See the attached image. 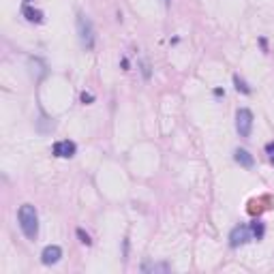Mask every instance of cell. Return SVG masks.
Masks as SVG:
<instances>
[{
  "instance_id": "obj_1",
  "label": "cell",
  "mask_w": 274,
  "mask_h": 274,
  "mask_svg": "<svg viewBox=\"0 0 274 274\" xmlns=\"http://www.w3.org/2000/svg\"><path fill=\"white\" fill-rule=\"evenodd\" d=\"M17 221H19V227H22L24 236L28 238V240H37V236H39V214H37V210H34L32 204L19 206Z\"/></svg>"
},
{
  "instance_id": "obj_2",
  "label": "cell",
  "mask_w": 274,
  "mask_h": 274,
  "mask_svg": "<svg viewBox=\"0 0 274 274\" xmlns=\"http://www.w3.org/2000/svg\"><path fill=\"white\" fill-rule=\"evenodd\" d=\"M77 32H80V41H81V48L84 49H95L97 45V34H95V26H92L90 17L84 13L77 15Z\"/></svg>"
},
{
  "instance_id": "obj_3",
  "label": "cell",
  "mask_w": 274,
  "mask_h": 274,
  "mask_svg": "<svg viewBox=\"0 0 274 274\" xmlns=\"http://www.w3.org/2000/svg\"><path fill=\"white\" fill-rule=\"evenodd\" d=\"M236 131L240 137H251V131H253V113L251 110H246V107H242V110H238L236 113Z\"/></svg>"
},
{
  "instance_id": "obj_4",
  "label": "cell",
  "mask_w": 274,
  "mask_h": 274,
  "mask_svg": "<svg viewBox=\"0 0 274 274\" xmlns=\"http://www.w3.org/2000/svg\"><path fill=\"white\" fill-rule=\"evenodd\" d=\"M251 240H255V238H253V231H251V225H236L229 234V244L234 246V249L246 244V242H251Z\"/></svg>"
},
{
  "instance_id": "obj_5",
  "label": "cell",
  "mask_w": 274,
  "mask_h": 274,
  "mask_svg": "<svg viewBox=\"0 0 274 274\" xmlns=\"http://www.w3.org/2000/svg\"><path fill=\"white\" fill-rule=\"evenodd\" d=\"M75 152H77V146L71 139H63V142H56L51 146V154L58 159H71V157H75Z\"/></svg>"
},
{
  "instance_id": "obj_6",
  "label": "cell",
  "mask_w": 274,
  "mask_h": 274,
  "mask_svg": "<svg viewBox=\"0 0 274 274\" xmlns=\"http://www.w3.org/2000/svg\"><path fill=\"white\" fill-rule=\"evenodd\" d=\"M63 259V249H60L58 244H48L41 253V261L45 263V266H54V263H58Z\"/></svg>"
},
{
  "instance_id": "obj_7",
  "label": "cell",
  "mask_w": 274,
  "mask_h": 274,
  "mask_svg": "<svg viewBox=\"0 0 274 274\" xmlns=\"http://www.w3.org/2000/svg\"><path fill=\"white\" fill-rule=\"evenodd\" d=\"M22 15L26 17V22H30V24H43V19H45L43 11H39V9L30 7L28 2H24V7H22Z\"/></svg>"
},
{
  "instance_id": "obj_8",
  "label": "cell",
  "mask_w": 274,
  "mask_h": 274,
  "mask_svg": "<svg viewBox=\"0 0 274 274\" xmlns=\"http://www.w3.org/2000/svg\"><path fill=\"white\" fill-rule=\"evenodd\" d=\"M234 159H236L238 165H242V167H246V169H251L253 165H255V159H253V154L249 152V150H244V148H238L236 152H234Z\"/></svg>"
},
{
  "instance_id": "obj_9",
  "label": "cell",
  "mask_w": 274,
  "mask_h": 274,
  "mask_svg": "<svg viewBox=\"0 0 274 274\" xmlns=\"http://www.w3.org/2000/svg\"><path fill=\"white\" fill-rule=\"evenodd\" d=\"M28 69H30V75H32L34 80H41V77L48 75V69H45V64L41 63L39 58H30L28 60Z\"/></svg>"
},
{
  "instance_id": "obj_10",
  "label": "cell",
  "mask_w": 274,
  "mask_h": 274,
  "mask_svg": "<svg viewBox=\"0 0 274 274\" xmlns=\"http://www.w3.org/2000/svg\"><path fill=\"white\" fill-rule=\"evenodd\" d=\"M144 272H172L169 263H144L142 266Z\"/></svg>"
},
{
  "instance_id": "obj_11",
  "label": "cell",
  "mask_w": 274,
  "mask_h": 274,
  "mask_svg": "<svg viewBox=\"0 0 274 274\" xmlns=\"http://www.w3.org/2000/svg\"><path fill=\"white\" fill-rule=\"evenodd\" d=\"M234 84H236V90L238 92H242V95H251V86L249 84H246V81L244 80H242V77L240 75H234Z\"/></svg>"
},
{
  "instance_id": "obj_12",
  "label": "cell",
  "mask_w": 274,
  "mask_h": 274,
  "mask_svg": "<svg viewBox=\"0 0 274 274\" xmlns=\"http://www.w3.org/2000/svg\"><path fill=\"white\" fill-rule=\"evenodd\" d=\"M251 231H253V238H257V240H261L263 238V225L259 221H253L251 223Z\"/></svg>"
},
{
  "instance_id": "obj_13",
  "label": "cell",
  "mask_w": 274,
  "mask_h": 274,
  "mask_svg": "<svg viewBox=\"0 0 274 274\" xmlns=\"http://www.w3.org/2000/svg\"><path fill=\"white\" fill-rule=\"evenodd\" d=\"M139 69H142L144 80H150V63L148 60H139Z\"/></svg>"
},
{
  "instance_id": "obj_14",
  "label": "cell",
  "mask_w": 274,
  "mask_h": 274,
  "mask_svg": "<svg viewBox=\"0 0 274 274\" xmlns=\"http://www.w3.org/2000/svg\"><path fill=\"white\" fill-rule=\"evenodd\" d=\"M77 238H80V242H81V244H86V246H90V244H92L90 236H88L84 229H77Z\"/></svg>"
},
{
  "instance_id": "obj_15",
  "label": "cell",
  "mask_w": 274,
  "mask_h": 274,
  "mask_svg": "<svg viewBox=\"0 0 274 274\" xmlns=\"http://www.w3.org/2000/svg\"><path fill=\"white\" fill-rule=\"evenodd\" d=\"M95 101V97L90 95V92H81V103H84V105H88V103H92Z\"/></svg>"
},
{
  "instance_id": "obj_16",
  "label": "cell",
  "mask_w": 274,
  "mask_h": 274,
  "mask_svg": "<svg viewBox=\"0 0 274 274\" xmlns=\"http://www.w3.org/2000/svg\"><path fill=\"white\" fill-rule=\"evenodd\" d=\"M266 152L270 154V161L274 163V142H270V144H268V146H266Z\"/></svg>"
},
{
  "instance_id": "obj_17",
  "label": "cell",
  "mask_w": 274,
  "mask_h": 274,
  "mask_svg": "<svg viewBox=\"0 0 274 274\" xmlns=\"http://www.w3.org/2000/svg\"><path fill=\"white\" fill-rule=\"evenodd\" d=\"M163 4H165V7H169V4H172V0H163Z\"/></svg>"
}]
</instances>
